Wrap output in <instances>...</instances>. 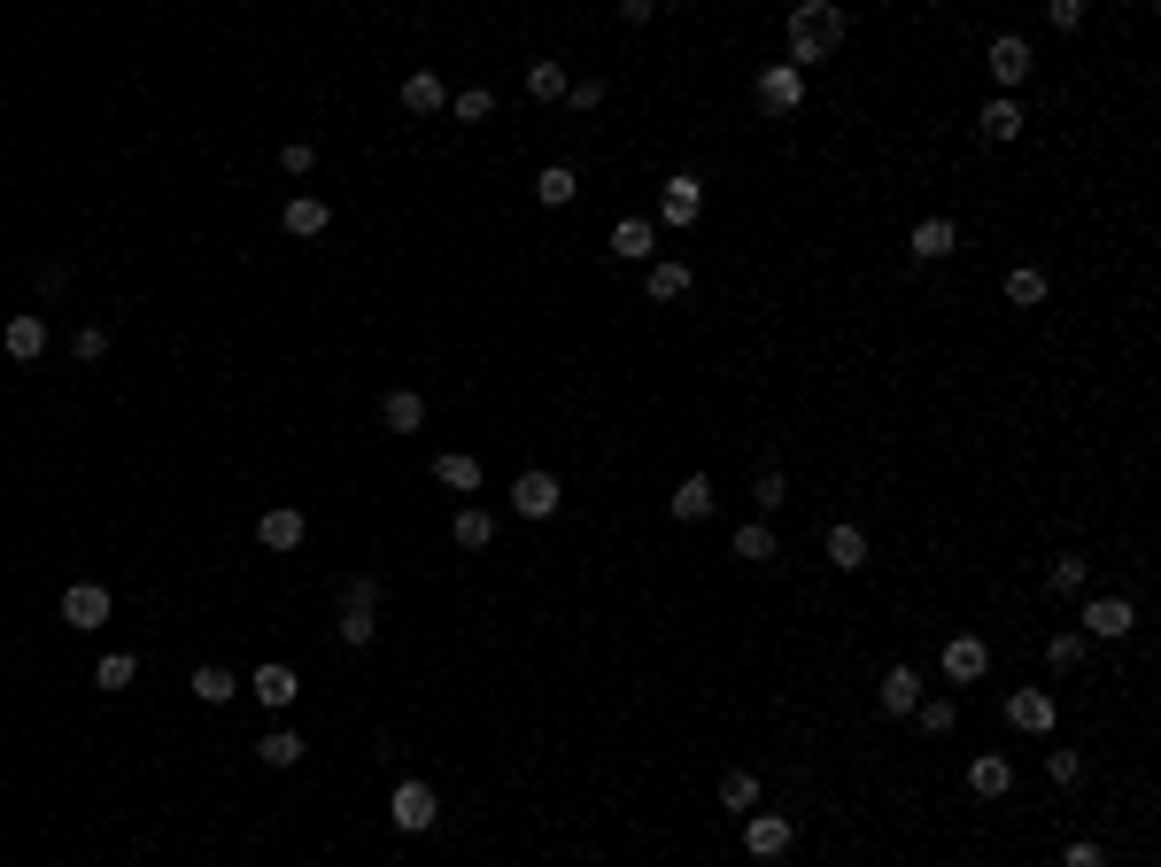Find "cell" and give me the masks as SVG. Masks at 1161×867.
<instances>
[{
    "label": "cell",
    "mask_w": 1161,
    "mask_h": 867,
    "mask_svg": "<svg viewBox=\"0 0 1161 867\" xmlns=\"http://www.w3.org/2000/svg\"><path fill=\"white\" fill-rule=\"evenodd\" d=\"M836 39H844V8H829V0H806V8H790V70L821 62Z\"/></svg>",
    "instance_id": "cell-1"
},
{
    "label": "cell",
    "mask_w": 1161,
    "mask_h": 867,
    "mask_svg": "<svg viewBox=\"0 0 1161 867\" xmlns=\"http://www.w3.org/2000/svg\"><path fill=\"white\" fill-rule=\"evenodd\" d=\"M372 612H380V589L356 573V581L341 589V643H348V651H364V643H372V628H380Z\"/></svg>",
    "instance_id": "cell-2"
},
{
    "label": "cell",
    "mask_w": 1161,
    "mask_h": 867,
    "mask_svg": "<svg viewBox=\"0 0 1161 867\" xmlns=\"http://www.w3.org/2000/svg\"><path fill=\"white\" fill-rule=\"evenodd\" d=\"M387 821H395L403 837H426V829L442 821V806H434V782H395V798H387Z\"/></svg>",
    "instance_id": "cell-3"
},
{
    "label": "cell",
    "mask_w": 1161,
    "mask_h": 867,
    "mask_svg": "<svg viewBox=\"0 0 1161 867\" xmlns=\"http://www.w3.org/2000/svg\"><path fill=\"white\" fill-rule=\"evenodd\" d=\"M798 101H806V70H790V62L759 70V109H767V117H790Z\"/></svg>",
    "instance_id": "cell-4"
},
{
    "label": "cell",
    "mask_w": 1161,
    "mask_h": 867,
    "mask_svg": "<svg viewBox=\"0 0 1161 867\" xmlns=\"http://www.w3.org/2000/svg\"><path fill=\"white\" fill-rule=\"evenodd\" d=\"M511 512L519 520H558V473H519L511 481Z\"/></svg>",
    "instance_id": "cell-5"
},
{
    "label": "cell",
    "mask_w": 1161,
    "mask_h": 867,
    "mask_svg": "<svg viewBox=\"0 0 1161 867\" xmlns=\"http://www.w3.org/2000/svg\"><path fill=\"white\" fill-rule=\"evenodd\" d=\"M1131 628H1139V604H1131V597H1092V604H1084V636H1108V643H1123Z\"/></svg>",
    "instance_id": "cell-6"
},
{
    "label": "cell",
    "mask_w": 1161,
    "mask_h": 867,
    "mask_svg": "<svg viewBox=\"0 0 1161 867\" xmlns=\"http://www.w3.org/2000/svg\"><path fill=\"white\" fill-rule=\"evenodd\" d=\"M697 209H705V178L673 171L659 186V217H666V225H697Z\"/></svg>",
    "instance_id": "cell-7"
},
{
    "label": "cell",
    "mask_w": 1161,
    "mask_h": 867,
    "mask_svg": "<svg viewBox=\"0 0 1161 867\" xmlns=\"http://www.w3.org/2000/svg\"><path fill=\"white\" fill-rule=\"evenodd\" d=\"M744 845H751V860H783L790 853V821L783 814H744Z\"/></svg>",
    "instance_id": "cell-8"
},
{
    "label": "cell",
    "mask_w": 1161,
    "mask_h": 867,
    "mask_svg": "<svg viewBox=\"0 0 1161 867\" xmlns=\"http://www.w3.org/2000/svg\"><path fill=\"white\" fill-rule=\"evenodd\" d=\"M1006 720L1022 736H1053V690H1014L1006 697Z\"/></svg>",
    "instance_id": "cell-9"
},
{
    "label": "cell",
    "mask_w": 1161,
    "mask_h": 867,
    "mask_svg": "<svg viewBox=\"0 0 1161 867\" xmlns=\"http://www.w3.org/2000/svg\"><path fill=\"white\" fill-rule=\"evenodd\" d=\"M0 348H8L16 364H31V356L47 348V318H39V311H16V318L0 326Z\"/></svg>",
    "instance_id": "cell-10"
},
{
    "label": "cell",
    "mask_w": 1161,
    "mask_h": 867,
    "mask_svg": "<svg viewBox=\"0 0 1161 867\" xmlns=\"http://www.w3.org/2000/svg\"><path fill=\"white\" fill-rule=\"evenodd\" d=\"M906 248H914L922 264H937V256H953V248H961V225H953V217H922V225L906 233Z\"/></svg>",
    "instance_id": "cell-11"
},
{
    "label": "cell",
    "mask_w": 1161,
    "mask_h": 867,
    "mask_svg": "<svg viewBox=\"0 0 1161 867\" xmlns=\"http://www.w3.org/2000/svg\"><path fill=\"white\" fill-rule=\"evenodd\" d=\"M62 620H70V628H101V620H109V589H101V581L62 589Z\"/></svg>",
    "instance_id": "cell-12"
},
{
    "label": "cell",
    "mask_w": 1161,
    "mask_h": 867,
    "mask_svg": "<svg viewBox=\"0 0 1161 867\" xmlns=\"http://www.w3.org/2000/svg\"><path fill=\"white\" fill-rule=\"evenodd\" d=\"M279 225H287L295 240H318V233L333 225V201H318V194H295V201L279 209Z\"/></svg>",
    "instance_id": "cell-13"
},
{
    "label": "cell",
    "mask_w": 1161,
    "mask_h": 867,
    "mask_svg": "<svg viewBox=\"0 0 1161 867\" xmlns=\"http://www.w3.org/2000/svg\"><path fill=\"white\" fill-rule=\"evenodd\" d=\"M945 674H953V682H984V674H992V651H984L976 636H953V643H945Z\"/></svg>",
    "instance_id": "cell-14"
},
{
    "label": "cell",
    "mask_w": 1161,
    "mask_h": 867,
    "mask_svg": "<svg viewBox=\"0 0 1161 867\" xmlns=\"http://www.w3.org/2000/svg\"><path fill=\"white\" fill-rule=\"evenodd\" d=\"M303 534H311V520H303V512H287V504L256 520V542H264V550H303Z\"/></svg>",
    "instance_id": "cell-15"
},
{
    "label": "cell",
    "mask_w": 1161,
    "mask_h": 867,
    "mask_svg": "<svg viewBox=\"0 0 1161 867\" xmlns=\"http://www.w3.org/2000/svg\"><path fill=\"white\" fill-rule=\"evenodd\" d=\"M248 690L264 697V705H295V697H303V674L272 659V667H256V674H248Z\"/></svg>",
    "instance_id": "cell-16"
},
{
    "label": "cell",
    "mask_w": 1161,
    "mask_h": 867,
    "mask_svg": "<svg viewBox=\"0 0 1161 867\" xmlns=\"http://www.w3.org/2000/svg\"><path fill=\"white\" fill-rule=\"evenodd\" d=\"M651 240H659V233H651V217H620V225H612V256H620V264H643V256H651Z\"/></svg>",
    "instance_id": "cell-17"
},
{
    "label": "cell",
    "mask_w": 1161,
    "mask_h": 867,
    "mask_svg": "<svg viewBox=\"0 0 1161 867\" xmlns=\"http://www.w3.org/2000/svg\"><path fill=\"white\" fill-rule=\"evenodd\" d=\"M380 426H387V434H419V426H426V403H419L411 387H395V395L380 403Z\"/></svg>",
    "instance_id": "cell-18"
},
{
    "label": "cell",
    "mask_w": 1161,
    "mask_h": 867,
    "mask_svg": "<svg viewBox=\"0 0 1161 867\" xmlns=\"http://www.w3.org/2000/svg\"><path fill=\"white\" fill-rule=\"evenodd\" d=\"M992 78H998V86H1022V78H1030V47H1022L1014 31L992 39Z\"/></svg>",
    "instance_id": "cell-19"
},
{
    "label": "cell",
    "mask_w": 1161,
    "mask_h": 867,
    "mask_svg": "<svg viewBox=\"0 0 1161 867\" xmlns=\"http://www.w3.org/2000/svg\"><path fill=\"white\" fill-rule=\"evenodd\" d=\"M922 705V667H891L883 674V712H914Z\"/></svg>",
    "instance_id": "cell-20"
},
{
    "label": "cell",
    "mask_w": 1161,
    "mask_h": 867,
    "mask_svg": "<svg viewBox=\"0 0 1161 867\" xmlns=\"http://www.w3.org/2000/svg\"><path fill=\"white\" fill-rule=\"evenodd\" d=\"M968 790H976V798H1006V790H1014V767H1006L998 751H984V759L968 767Z\"/></svg>",
    "instance_id": "cell-21"
},
{
    "label": "cell",
    "mask_w": 1161,
    "mask_h": 867,
    "mask_svg": "<svg viewBox=\"0 0 1161 867\" xmlns=\"http://www.w3.org/2000/svg\"><path fill=\"white\" fill-rule=\"evenodd\" d=\"M442 101H450V93H442L434 70H411V78H403V109H411V117H434Z\"/></svg>",
    "instance_id": "cell-22"
},
{
    "label": "cell",
    "mask_w": 1161,
    "mask_h": 867,
    "mask_svg": "<svg viewBox=\"0 0 1161 867\" xmlns=\"http://www.w3.org/2000/svg\"><path fill=\"white\" fill-rule=\"evenodd\" d=\"M434 481L457 489V496H473V489H481V465H473L465 450H442V457H434Z\"/></svg>",
    "instance_id": "cell-23"
},
{
    "label": "cell",
    "mask_w": 1161,
    "mask_h": 867,
    "mask_svg": "<svg viewBox=\"0 0 1161 867\" xmlns=\"http://www.w3.org/2000/svg\"><path fill=\"white\" fill-rule=\"evenodd\" d=\"M666 512H673V520H705V512H712V481H705V473H689V481L666 496Z\"/></svg>",
    "instance_id": "cell-24"
},
{
    "label": "cell",
    "mask_w": 1161,
    "mask_h": 867,
    "mask_svg": "<svg viewBox=\"0 0 1161 867\" xmlns=\"http://www.w3.org/2000/svg\"><path fill=\"white\" fill-rule=\"evenodd\" d=\"M829 565L836 573H859L867 565V534L859 526H829Z\"/></svg>",
    "instance_id": "cell-25"
},
{
    "label": "cell",
    "mask_w": 1161,
    "mask_h": 867,
    "mask_svg": "<svg viewBox=\"0 0 1161 867\" xmlns=\"http://www.w3.org/2000/svg\"><path fill=\"white\" fill-rule=\"evenodd\" d=\"M643 287H651V303H681V295H689V264H673V256H659Z\"/></svg>",
    "instance_id": "cell-26"
},
{
    "label": "cell",
    "mask_w": 1161,
    "mask_h": 867,
    "mask_svg": "<svg viewBox=\"0 0 1161 867\" xmlns=\"http://www.w3.org/2000/svg\"><path fill=\"white\" fill-rule=\"evenodd\" d=\"M720 806H728V814H759V775H751V767L720 775Z\"/></svg>",
    "instance_id": "cell-27"
},
{
    "label": "cell",
    "mask_w": 1161,
    "mask_h": 867,
    "mask_svg": "<svg viewBox=\"0 0 1161 867\" xmlns=\"http://www.w3.org/2000/svg\"><path fill=\"white\" fill-rule=\"evenodd\" d=\"M565 86H573L565 62H527V93H534V101H565Z\"/></svg>",
    "instance_id": "cell-28"
},
{
    "label": "cell",
    "mask_w": 1161,
    "mask_h": 867,
    "mask_svg": "<svg viewBox=\"0 0 1161 867\" xmlns=\"http://www.w3.org/2000/svg\"><path fill=\"white\" fill-rule=\"evenodd\" d=\"M256 759H264V767H295V759H303V736H295V728H272V736H256Z\"/></svg>",
    "instance_id": "cell-29"
},
{
    "label": "cell",
    "mask_w": 1161,
    "mask_h": 867,
    "mask_svg": "<svg viewBox=\"0 0 1161 867\" xmlns=\"http://www.w3.org/2000/svg\"><path fill=\"white\" fill-rule=\"evenodd\" d=\"M573 194H581V178L565 171V164H550V171L534 178V201H550V209H565V201H573Z\"/></svg>",
    "instance_id": "cell-30"
},
{
    "label": "cell",
    "mask_w": 1161,
    "mask_h": 867,
    "mask_svg": "<svg viewBox=\"0 0 1161 867\" xmlns=\"http://www.w3.org/2000/svg\"><path fill=\"white\" fill-rule=\"evenodd\" d=\"M186 682H194V697H201V705H225V697L240 690V674H225V667H194Z\"/></svg>",
    "instance_id": "cell-31"
},
{
    "label": "cell",
    "mask_w": 1161,
    "mask_h": 867,
    "mask_svg": "<svg viewBox=\"0 0 1161 867\" xmlns=\"http://www.w3.org/2000/svg\"><path fill=\"white\" fill-rule=\"evenodd\" d=\"M1006 303H1014V311H1037V303H1045V272H1030V264L1006 272Z\"/></svg>",
    "instance_id": "cell-32"
},
{
    "label": "cell",
    "mask_w": 1161,
    "mask_h": 867,
    "mask_svg": "<svg viewBox=\"0 0 1161 867\" xmlns=\"http://www.w3.org/2000/svg\"><path fill=\"white\" fill-rule=\"evenodd\" d=\"M94 682H101V690H109V697H117V690H132V682H140V667H132V651H109V659L94 667Z\"/></svg>",
    "instance_id": "cell-33"
},
{
    "label": "cell",
    "mask_w": 1161,
    "mask_h": 867,
    "mask_svg": "<svg viewBox=\"0 0 1161 867\" xmlns=\"http://www.w3.org/2000/svg\"><path fill=\"white\" fill-rule=\"evenodd\" d=\"M1014 132H1022V109H1014L1006 93H998V101H984V140H1014Z\"/></svg>",
    "instance_id": "cell-34"
},
{
    "label": "cell",
    "mask_w": 1161,
    "mask_h": 867,
    "mask_svg": "<svg viewBox=\"0 0 1161 867\" xmlns=\"http://www.w3.org/2000/svg\"><path fill=\"white\" fill-rule=\"evenodd\" d=\"M1045 667H1061V674H1069V667H1084V636H1076V628L1045 636Z\"/></svg>",
    "instance_id": "cell-35"
},
{
    "label": "cell",
    "mask_w": 1161,
    "mask_h": 867,
    "mask_svg": "<svg viewBox=\"0 0 1161 867\" xmlns=\"http://www.w3.org/2000/svg\"><path fill=\"white\" fill-rule=\"evenodd\" d=\"M736 558H744V565H767V558H775V534H767L759 520L736 526Z\"/></svg>",
    "instance_id": "cell-36"
},
{
    "label": "cell",
    "mask_w": 1161,
    "mask_h": 867,
    "mask_svg": "<svg viewBox=\"0 0 1161 867\" xmlns=\"http://www.w3.org/2000/svg\"><path fill=\"white\" fill-rule=\"evenodd\" d=\"M1045 589H1053V597H1076V589H1084V558H1053V565H1045Z\"/></svg>",
    "instance_id": "cell-37"
},
{
    "label": "cell",
    "mask_w": 1161,
    "mask_h": 867,
    "mask_svg": "<svg viewBox=\"0 0 1161 867\" xmlns=\"http://www.w3.org/2000/svg\"><path fill=\"white\" fill-rule=\"evenodd\" d=\"M914 720H922L929 736H945V728L961 720V705H953V697H922V705H914Z\"/></svg>",
    "instance_id": "cell-38"
},
{
    "label": "cell",
    "mask_w": 1161,
    "mask_h": 867,
    "mask_svg": "<svg viewBox=\"0 0 1161 867\" xmlns=\"http://www.w3.org/2000/svg\"><path fill=\"white\" fill-rule=\"evenodd\" d=\"M457 542H465V550H489V542H496V520H489V512H457Z\"/></svg>",
    "instance_id": "cell-39"
},
{
    "label": "cell",
    "mask_w": 1161,
    "mask_h": 867,
    "mask_svg": "<svg viewBox=\"0 0 1161 867\" xmlns=\"http://www.w3.org/2000/svg\"><path fill=\"white\" fill-rule=\"evenodd\" d=\"M1045 775H1053L1061 790H1076V782H1084V759H1076V751H1045Z\"/></svg>",
    "instance_id": "cell-40"
},
{
    "label": "cell",
    "mask_w": 1161,
    "mask_h": 867,
    "mask_svg": "<svg viewBox=\"0 0 1161 867\" xmlns=\"http://www.w3.org/2000/svg\"><path fill=\"white\" fill-rule=\"evenodd\" d=\"M489 109H496V93H489V86H465V93H457V117H465V125H481Z\"/></svg>",
    "instance_id": "cell-41"
},
{
    "label": "cell",
    "mask_w": 1161,
    "mask_h": 867,
    "mask_svg": "<svg viewBox=\"0 0 1161 867\" xmlns=\"http://www.w3.org/2000/svg\"><path fill=\"white\" fill-rule=\"evenodd\" d=\"M790 504V481L783 473H759V512H783Z\"/></svg>",
    "instance_id": "cell-42"
},
{
    "label": "cell",
    "mask_w": 1161,
    "mask_h": 867,
    "mask_svg": "<svg viewBox=\"0 0 1161 867\" xmlns=\"http://www.w3.org/2000/svg\"><path fill=\"white\" fill-rule=\"evenodd\" d=\"M1061 867H1108V853H1100V845H1092V837H1076V845H1069V853H1061Z\"/></svg>",
    "instance_id": "cell-43"
},
{
    "label": "cell",
    "mask_w": 1161,
    "mask_h": 867,
    "mask_svg": "<svg viewBox=\"0 0 1161 867\" xmlns=\"http://www.w3.org/2000/svg\"><path fill=\"white\" fill-rule=\"evenodd\" d=\"M565 101H573V109H604V78H581V86H565Z\"/></svg>",
    "instance_id": "cell-44"
},
{
    "label": "cell",
    "mask_w": 1161,
    "mask_h": 867,
    "mask_svg": "<svg viewBox=\"0 0 1161 867\" xmlns=\"http://www.w3.org/2000/svg\"><path fill=\"white\" fill-rule=\"evenodd\" d=\"M279 164H287V171L303 178V171H311V164H318V148H311V140H287V148H279Z\"/></svg>",
    "instance_id": "cell-45"
},
{
    "label": "cell",
    "mask_w": 1161,
    "mask_h": 867,
    "mask_svg": "<svg viewBox=\"0 0 1161 867\" xmlns=\"http://www.w3.org/2000/svg\"><path fill=\"white\" fill-rule=\"evenodd\" d=\"M70 348H78V356L94 364V356H109V334H101V326H86V334H78V342H70Z\"/></svg>",
    "instance_id": "cell-46"
},
{
    "label": "cell",
    "mask_w": 1161,
    "mask_h": 867,
    "mask_svg": "<svg viewBox=\"0 0 1161 867\" xmlns=\"http://www.w3.org/2000/svg\"><path fill=\"white\" fill-rule=\"evenodd\" d=\"M1084 23V0H1053V31H1076Z\"/></svg>",
    "instance_id": "cell-47"
}]
</instances>
